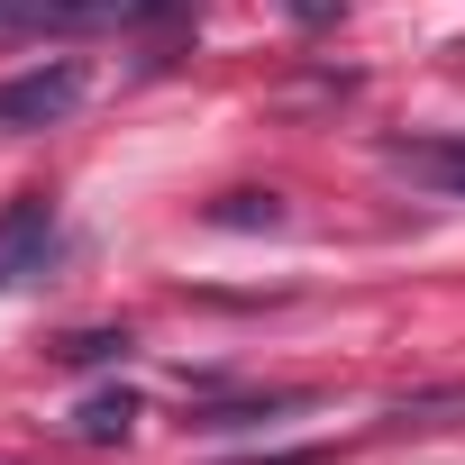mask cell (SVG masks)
I'll return each instance as SVG.
<instances>
[{"mask_svg": "<svg viewBox=\"0 0 465 465\" xmlns=\"http://www.w3.org/2000/svg\"><path fill=\"white\" fill-rule=\"evenodd\" d=\"M74 101H83V64H74V55H55V64H28V74H10V83H0V137L55 128Z\"/></svg>", "mask_w": 465, "mask_h": 465, "instance_id": "cell-1", "label": "cell"}, {"mask_svg": "<svg viewBox=\"0 0 465 465\" xmlns=\"http://www.w3.org/2000/svg\"><path fill=\"white\" fill-rule=\"evenodd\" d=\"M46 256H55V201L46 192H19L10 210H0V292L28 283Z\"/></svg>", "mask_w": 465, "mask_h": 465, "instance_id": "cell-2", "label": "cell"}, {"mask_svg": "<svg viewBox=\"0 0 465 465\" xmlns=\"http://www.w3.org/2000/svg\"><path fill=\"white\" fill-rule=\"evenodd\" d=\"M383 164H392L401 183H420V192L465 201V137H392V146H383Z\"/></svg>", "mask_w": 465, "mask_h": 465, "instance_id": "cell-3", "label": "cell"}, {"mask_svg": "<svg viewBox=\"0 0 465 465\" xmlns=\"http://www.w3.org/2000/svg\"><path fill=\"white\" fill-rule=\"evenodd\" d=\"M74 429H83L92 447H128V429H137V392H92V401L74 411Z\"/></svg>", "mask_w": 465, "mask_h": 465, "instance_id": "cell-4", "label": "cell"}, {"mask_svg": "<svg viewBox=\"0 0 465 465\" xmlns=\"http://www.w3.org/2000/svg\"><path fill=\"white\" fill-rule=\"evenodd\" d=\"M283 411H311V392H265V401H219V411H201L192 429H265V420H283Z\"/></svg>", "mask_w": 465, "mask_h": 465, "instance_id": "cell-5", "label": "cell"}, {"mask_svg": "<svg viewBox=\"0 0 465 465\" xmlns=\"http://www.w3.org/2000/svg\"><path fill=\"white\" fill-rule=\"evenodd\" d=\"M210 228H283V201L274 192H228V201H210Z\"/></svg>", "mask_w": 465, "mask_h": 465, "instance_id": "cell-6", "label": "cell"}, {"mask_svg": "<svg viewBox=\"0 0 465 465\" xmlns=\"http://www.w3.org/2000/svg\"><path fill=\"white\" fill-rule=\"evenodd\" d=\"M447 411H465V383H456V392H411V401H392L383 429H438Z\"/></svg>", "mask_w": 465, "mask_h": 465, "instance_id": "cell-7", "label": "cell"}, {"mask_svg": "<svg viewBox=\"0 0 465 465\" xmlns=\"http://www.w3.org/2000/svg\"><path fill=\"white\" fill-rule=\"evenodd\" d=\"M55 356H64V365H101V356H128V329H74Z\"/></svg>", "mask_w": 465, "mask_h": 465, "instance_id": "cell-8", "label": "cell"}, {"mask_svg": "<svg viewBox=\"0 0 465 465\" xmlns=\"http://www.w3.org/2000/svg\"><path fill=\"white\" fill-rule=\"evenodd\" d=\"M283 10H292L302 28H329V19H347V0H283Z\"/></svg>", "mask_w": 465, "mask_h": 465, "instance_id": "cell-9", "label": "cell"}, {"mask_svg": "<svg viewBox=\"0 0 465 465\" xmlns=\"http://www.w3.org/2000/svg\"><path fill=\"white\" fill-rule=\"evenodd\" d=\"M247 465H329L320 447H274V456H247Z\"/></svg>", "mask_w": 465, "mask_h": 465, "instance_id": "cell-10", "label": "cell"}]
</instances>
